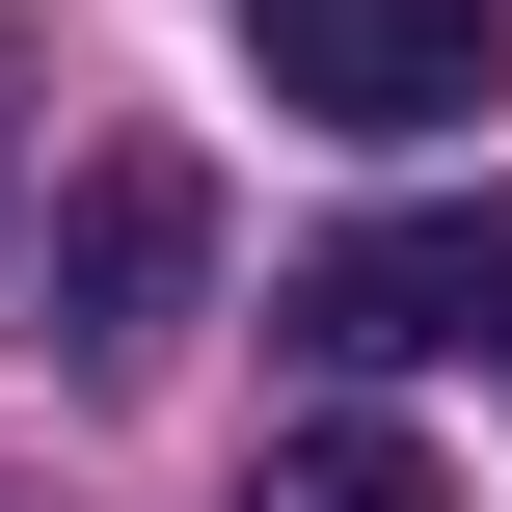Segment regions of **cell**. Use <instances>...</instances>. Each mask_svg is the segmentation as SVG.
Here are the masks:
<instances>
[{
	"label": "cell",
	"mask_w": 512,
	"mask_h": 512,
	"mask_svg": "<svg viewBox=\"0 0 512 512\" xmlns=\"http://www.w3.org/2000/svg\"><path fill=\"white\" fill-rule=\"evenodd\" d=\"M270 324H297L324 378H432V351H512V189H459V216H351V243H297V270H270Z\"/></svg>",
	"instance_id": "cell-1"
},
{
	"label": "cell",
	"mask_w": 512,
	"mask_h": 512,
	"mask_svg": "<svg viewBox=\"0 0 512 512\" xmlns=\"http://www.w3.org/2000/svg\"><path fill=\"white\" fill-rule=\"evenodd\" d=\"M189 270H216V162H189V135H108V162L54 189V378H162Z\"/></svg>",
	"instance_id": "cell-2"
},
{
	"label": "cell",
	"mask_w": 512,
	"mask_h": 512,
	"mask_svg": "<svg viewBox=\"0 0 512 512\" xmlns=\"http://www.w3.org/2000/svg\"><path fill=\"white\" fill-rule=\"evenodd\" d=\"M243 54L324 135H459L486 108V0H243Z\"/></svg>",
	"instance_id": "cell-3"
},
{
	"label": "cell",
	"mask_w": 512,
	"mask_h": 512,
	"mask_svg": "<svg viewBox=\"0 0 512 512\" xmlns=\"http://www.w3.org/2000/svg\"><path fill=\"white\" fill-rule=\"evenodd\" d=\"M243 512H459V486H432L405 432H270V459H243Z\"/></svg>",
	"instance_id": "cell-4"
}]
</instances>
